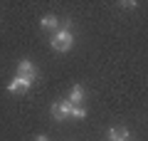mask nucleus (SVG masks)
<instances>
[{"label":"nucleus","mask_w":148,"mask_h":141,"mask_svg":"<svg viewBox=\"0 0 148 141\" xmlns=\"http://www.w3.org/2000/svg\"><path fill=\"white\" fill-rule=\"evenodd\" d=\"M57 25H59V20L54 15H45L42 17V27L45 30H57Z\"/></svg>","instance_id":"obj_7"},{"label":"nucleus","mask_w":148,"mask_h":141,"mask_svg":"<svg viewBox=\"0 0 148 141\" xmlns=\"http://www.w3.org/2000/svg\"><path fill=\"white\" fill-rule=\"evenodd\" d=\"M72 45H74V35H72V30H69V22H67L62 30L54 32V37H52V47L57 50V52H67Z\"/></svg>","instance_id":"obj_1"},{"label":"nucleus","mask_w":148,"mask_h":141,"mask_svg":"<svg viewBox=\"0 0 148 141\" xmlns=\"http://www.w3.org/2000/svg\"><path fill=\"white\" fill-rule=\"evenodd\" d=\"M109 141H128V129H111Z\"/></svg>","instance_id":"obj_6"},{"label":"nucleus","mask_w":148,"mask_h":141,"mask_svg":"<svg viewBox=\"0 0 148 141\" xmlns=\"http://www.w3.org/2000/svg\"><path fill=\"white\" fill-rule=\"evenodd\" d=\"M32 82H35V79H27V77L15 74V79L8 84V92H12V94H17V92H27V89L32 87Z\"/></svg>","instance_id":"obj_2"},{"label":"nucleus","mask_w":148,"mask_h":141,"mask_svg":"<svg viewBox=\"0 0 148 141\" xmlns=\"http://www.w3.org/2000/svg\"><path fill=\"white\" fill-rule=\"evenodd\" d=\"M35 141H47V136H37V139Z\"/></svg>","instance_id":"obj_9"},{"label":"nucleus","mask_w":148,"mask_h":141,"mask_svg":"<svg viewBox=\"0 0 148 141\" xmlns=\"http://www.w3.org/2000/svg\"><path fill=\"white\" fill-rule=\"evenodd\" d=\"M17 74H20V77H27V79H35L37 77V67L30 62V59H20V64H17Z\"/></svg>","instance_id":"obj_4"},{"label":"nucleus","mask_w":148,"mask_h":141,"mask_svg":"<svg viewBox=\"0 0 148 141\" xmlns=\"http://www.w3.org/2000/svg\"><path fill=\"white\" fill-rule=\"evenodd\" d=\"M52 116L57 121H62V119H67V116H72V102H57V104H52Z\"/></svg>","instance_id":"obj_3"},{"label":"nucleus","mask_w":148,"mask_h":141,"mask_svg":"<svg viewBox=\"0 0 148 141\" xmlns=\"http://www.w3.org/2000/svg\"><path fill=\"white\" fill-rule=\"evenodd\" d=\"M82 99H84V87H82V84H74L72 92H69V102H72L74 106H79Z\"/></svg>","instance_id":"obj_5"},{"label":"nucleus","mask_w":148,"mask_h":141,"mask_svg":"<svg viewBox=\"0 0 148 141\" xmlns=\"http://www.w3.org/2000/svg\"><path fill=\"white\" fill-rule=\"evenodd\" d=\"M72 116H74V119H84V116H86V109H84V106H74V104H72Z\"/></svg>","instance_id":"obj_8"}]
</instances>
